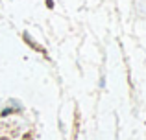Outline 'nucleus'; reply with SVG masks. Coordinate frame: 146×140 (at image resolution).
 Segmentation results:
<instances>
[]
</instances>
